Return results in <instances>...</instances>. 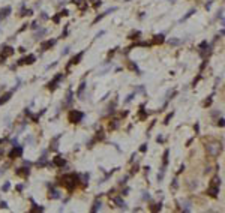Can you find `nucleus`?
Returning <instances> with one entry per match:
<instances>
[{
  "instance_id": "obj_9",
  "label": "nucleus",
  "mask_w": 225,
  "mask_h": 213,
  "mask_svg": "<svg viewBox=\"0 0 225 213\" xmlns=\"http://www.w3.org/2000/svg\"><path fill=\"white\" fill-rule=\"evenodd\" d=\"M56 44V41L54 39H48V41H45V42H42V45H41V48L45 51V50H48L50 48V47H53Z\"/></svg>"
},
{
  "instance_id": "obj_13",
  "label": "nucleus",
  "mask_w": 225,
  "mask_h": 213,
  "mask_svg": "<svg viewBox=\"0 0 225 213\" xmlns=\"http://www.w3.org/2000/svg\"><path fill=\"white\" fill-rule=\"evenodd\" d=\"M83 56H84V53H83V51H81V53H78V54L71 60V65H77V63H80V60L83 59Z\"/></svg>"
},
{
  "instance_id": "obj_10",
  "label": "nucleus",
  "mask_w": 225,
  "mask_h": 213,
  "mask_svg": "<svg viewBox=\"0 0 225 213\" xmlns=\"http://www.w3.org/2000/svg\"><path fill=\"white\" fill-rule=\"evenodd\" d=\"M11 11H12L11 6H5L2 11H0V20H2V18H6V17L11 14Z\"/></svg>"
},
{
  "instance_id": "obj_14",
  "label": "nucleus",
  "mask_w": 225,
  "mask_h": 213,
  "mask_svg": "<svg viewBox=\"0 0 225 213\" xmlns=\"http://www.w3.org/2000/svg\"><path fill=\"white\" fill-rule=\"evenodd\" d=\"M11 96H12V92H9V93H6V95H3V96H2V98H0V105H2V104H5V102H8Z\"/></svg>"
},
{
  "instance_id": "obj_19",
  "label": "nucleus",
  "mask_w": 225,
  "mask_h": 213,
  "mask_svg": "<svg viewBox=\"0 0 225 213\" xmlns=\"http://www.w3.org/2000/svg\"><path fill=\"white\" fill-rule=\"evenodd\" d=\"M182 204H183L182 207H183V210H185V212H189V210H191V203H189V201H186V200H185V201H182Z\"/></svg>"
},
{
  "instance_id": "obj_21",
  "label": "nucleus",
  "mask_w": 225,
  "mask_h": 213,
  "mask_svg": "<svg viewBox=\"0 0 225 213\" xmlns=\"http://www.w3.org/2000/svg\"><path fill=\"white\" fill-rule=\"evenodd\" d=\"M158 42H159V44L164 42V35H156L155 36V44H158Z\"/></svg>"
},
{
  "instance_id": "obj_35",
  "label": "nucleus",
  "mask_w": 225,
  "mask_h": 213,
  "mask_svg": "<svg viewBox=\"0 0 225 213\" xmlns=\"http://www.w3.org/2000/svg\"><path fill=\"white\" fill-rule=\"evenodd\" d=\"M126 2H129V0H126Z\"/></svg>"
},
{
  "instance_id": "obj_25",
  "label": "nucleus",
  "mask_w": 225,
  "mask_h": 213,
  "mask_svg": "<svg viewBox=\"0 0 225 213\" xmlns=\"http://www.w3.org/2000/svg\"><path fill=\"white\" fill-rule=\"evenodd\" d=\"M152 210H153V212H156V210H161V204H156V206H153V207H152Z\"/></svg>"
},
{
  "instance_id": "obj_32",
  "label": "nucleus",
  "mask_w": 225,
  "mask_h": 213,
  "mask_svg": "<svg viewBox=\"0 0 225 213\" xmlns=\"http://www.w3.org/2000/svg\"><path fill=\"white\" fill-rule=\"evenodd\" d=\"M218 125H219V126H224V119H221V120L218 122Z\"/></svg>"
},
{
  "instance_id": "obj_11",
  "label": "nucleus",
  "mask_w": 225,
  "mask_h": 213,
  "mask_svg": "<svg viewBox=\"0 0 225 213\" xmlns=\"http://www.w3.org/2000/svg\"><path fill=\"white\" fill-rule=\"evenodd\" d=\"M53 164L56 165V167H63V165L66 164V161H65L63 158H60V156H56L54 161H53Z\"/></svg>"
},
{
  "instance_id": "obj_22",
  "label": "nucleus",
  "mask_w": 225,
  "mask_h": 213,
  "mask_svg": "<svg viewBox=\"0 0 225 213\" xmlns=\"http://www.w3.org/2000/svg\"><path fill=\"white\" fill-rule=\"evenodd\" d=\"M192 14H195V9H191V11H189V12H188V14H186V15H185V17L182 18V21H185V20H188V18H189V17H191Z\"/></svg>"
},
{
  "instance_id": "obj_26",
  "label": "nucleus",
  "mask_w": 225,
  "mask_h": 213,
  "mask_svg": "<svg viewBox=\"0 0 225 213\" xmlns=\"http://www.w3.org/2000/svg\"><path fill=\"white\" fill-rule=\"evenodd\" d=\"M30 14H32V9H27V11H22L21 15H30Z\"/></svg>"
},
{
  "instance_id": "obj_28",
  "label": "nucleus",
  "mask_w": 225,
  "mask_h": 213,
  "mask_svg": "<svg viewBox=\"0 0 225 213\" xmlns=\"http://www.w3.org/2000/svg\"><path fill=\"white\" fill-rule=\"evenodd\" d=\"M171 117H173V113L167 116V119H165V123H168V122H170V119H171Z\"/></svg>"
},
{
  "instance_id": "obj_18",
  "label": "nucleus",
  "mask_w": 225,
  "mask_h": 213,
  "mask_svg": "<svg viewBox=\"0 0 225 213\" xmlns=\"http://www.w3.org/2000/svg\"><path fill=\"white\" fill-rule=\"evenodd\" d=\"M84 89H86V83H81L80 86V90H78V98L83 99V93H84Z\"/></svg>"
},
{
  "instance_id": "obj_3",
  "label": "nucleus",
  "mask_w": 225,
  "mask_h": 213,
  "mask_svg": "<svg viewBox=\"0 0 225 213\" xmlns=\"http://www.w3.org/2000/svg\"><path fill=\"white\" fill-rule=\"evenodd\" d=\"M68 117H69V122H71V123H78V122H81V120L84 119V114H83L81 111L72 110Z\"/></svg>"
},
{
  "instance_id": "obj_33",
  "label": "nucleus",
  "mask_w": 225,
  "mask_h": 213,
  "mask_svg": "<svg viewBox=\"0 0 225 213\" xmlns=\"http://www.w3.org/2000/svg\"><path fill=\"white\" fill-rule=\"evenodd\" d=\"M177 186H179V185H177V180H174V182H173V188H174V189H176V188H177Z\"/></svg>"
},
{
  "instance_id": "obj_7",
  "label": "nucleus",
  "mask_w": 225,
  "mask_h": 213,
  "mask_svg": "<svg viewBox=\"0 0 225 213\" xmlns=\"http://www.w3.org/2000/svg\"><path fill=\"white\" fill-rule=\"evenodd\" d=\"M12 54H14V48H12V47H5V48H3V53H2V62H3L6 57L12 56Z\"/></svg>"
},
{
  "instance_id": "obj_27",
  "label": "nucleus",
  "mask_w": 225,
  "mask_h": 213,
  "mask_svg": "<svg viewBox=\"0 0 225 213\" xmlns=\"http://www.w3.org/2000/svg\"><path fill=\"white\" fill-rule=\"evenodd\" d=\"M140 150H141V152H146V150H147V144H143V146L140 147Z\"/></svg>"
},
{
  "instance_id": "obj_15",
  "label": "nucleus",
  "mask_w": 225,
  "mask_h": 213,
  "mask_svg": "<svg viewBox=\"0 0 225 213\" xmlns=\"http://www.w3.org/2000/svg\"><path fill=\"white\" fill-rule=\"evenodd\" d=\"M114 203H116V204H117L120 209H123V210L126 209V203H125L122 198H114Z\"/></svg>"
},
{
  "instance_id": "obj_34",
  "label": "nucleus",
  "mask_w": 225,
  "mask_h": 213,
  "mask_svg": "<svg viewBox=\"0 0 225 213\" xmlns=\"http://www.w3.org/2000/svg\"><path fill=\"white\" fill-rule=\"evenodd\" d=\"M32 27H33V29H38V27H39V26H38V23H33V24H32Z\"/></svg>"
},
{
  "instance_id": "obj_23",
  "label": "nucleus",
  "mask_w": 225,
  "mask_h": 213,
  "mask_svg": "<svg viewBox=\"0 0 225 213\" xmlns=\"http://www.w3.org/2000/svg\"><path fill=\"white\" fill-rule=\"evenodd\" d=\"M83 2H84V0H72V3H74V5H78V6H81V5H84Z\"/></svg>"
},
{
  "instance_id": "obj_17",
  "label": "nucleus",
  "mask_w": 225,
  "mask_h": 213,
  "mask_svg": "<svg viewBox=\"0 0 225 213\" xmlns=\"http://www.w3.org/2000/svg\"><path fill=\"white\" fill-rule=\"evenodd\" d=\"M101 206H102V204H101V201H99V200H96V201H95V204H93V207H92V212H98V210H101Z\"/></svg>"
},
{
  "instance_id": "obj_24",
  "label": "nucleus",
  "mask_w": 225,
  "mask_h": 213,
  "mask_svg": "<svg viewBox=\"0 0 225 213\" xmlns=\"http://www.w3.org/2000/svg\"><path fill=\"white\" fill-rule=\"evenodd\" d=\"M170 44H171V45H179L180 41H179V39H170Z\"/></svg>"
},
{
  "instance_id": "obj_16",
  "label": "nucleus",
  "mask_w": 225,
  "mask_h": 213,
  "mask_svg": "<svg viewBox=\"0 0 225 213\" xmlns=\"http://www.w3.org/2000/svg\"><path fill=\"white\" fill-rule=\"evenodd\" d=\"M50 198H53V200H57V198H60V194L56 191V189H51V191H50Z\"/></svg>"
},
{
  "instance_id": "obj_4",
  "label": "nucleus",
  "mask_w": 225,
  "mask_h": 213,
  "mask_svg": "<svg viewBox=\"0 0 225 213\" xmlns=\"http://www.w3.org/2000/svg\"><path fill=\"white\" fill-rule=\"evenodd\" d=\"M22 155V147L21 146H15L12 150H11V153H9V158H18V156H21Z\"/></svg>"
},
{
  "instance_id": "obj_6",
  "label": "nucleus",
  "mask_w": 225,
  "mask_h": 213,
  "mask_svg": "<svg viewBox=\"0 0 225 213\" xmlns=\"http://www.w3.org/2000/svg\"><path fill=\"white\" fill-rule=\"evenodd\" d=\"M62 78H63V74H59V75H57V77H56L53 81H50V83H48V89H50V90H54V89L57 87V83H59Z\"/></svg>"
},
{
  "instance_id": "obj_8",
  "label": "nucleus",
  "mask_w": 225,
  "mask_h": 213,
  "mask_svg": "<svg viewBox=\"0 0 225 213\" xmlns=\"http://www.w3.org/2000/svg\"><path fill=\"white\" fill-rule=\"evenodd\" d=\"M207 194H209L210 197H218V194H219V186H216V185H212V186L209 188Z\"/></svg>"
},
{
  "instance_id": "obj_30",
  "label": "nucleus",
  "mask_w": 225,
  "mask_h": 213,
  "mask_svg": "<svg viewBox=\"0 0 225 213\" xmlns=\"http://www.w3.org/2000/svg\"><path fill=\"white\" fill-rule=\"evenodd\" d=\"M0 207H3V209H6V207H8V204H6L5 201H2V203H0Z\"/></svg>"
},
{
  "instance_id": "obj_20",
  "label": "nucleus",
  "mask_w": 225,
  "mask_h": 213,
  "mask_svg": "<svg viewBox=\"0 0 225 213\" xmlns=\"http://www.w3.org/2000/svg\"><path fill=\"white\" fill-rule=\"evenodd\" d=\"M45 33H47V30H45V29H41V30H38V32H36L35 38H36V39H39V38H42Z\"/></svg>"
},
{
  "instance_id": "obj_2",
  "label": "nucleus",
  "mask_w": 225,
  "mask_h": 213,
  "mask_svg": "<svg viewBox=\"0 0 225 213\" xmlns=\"http://www.w3.org/2000/svg\"><path fill=\"white\" fill-rule=\"evenodd\" d=\"M77 182H78V177L75 174H66V176H63V183H65V186L68 189H74L75 185H77Z\"/></svg>"
},
{
  "instance_id": "obj_1",
  "label": "nucleus",
  "mask_w": 225,
  "mask_h": 213,
  "mask_svg": "<svg viewBox=\"0 0 225 213\" xmlns=\"http://www.w3.org/2000/svg\"><path fill=\"white\" fill-rule=\"evenodd\" d=\"M206 149H207L209 155H210V156H213V158L219 156V153L222 152L221 144H219V143H216V141H213V143H209V144L206 146Z\"/></svg>"
},
{
  "instance_id": "obj_31",
  "label": "nucleus",
  "mask_w": 225,
  "mask_h": 213,
  "mask_svg": "<svg viewBox=\"0 0 225 213\" xmlns=\"http://www.w3.org/2000/svg\"><path fill=\"white\" fill-rule=\"evenodd\" d=\"M9 189V183H5V186H3V191H8Z\"/></svg>"
},
{
  "instance_id": "obj_5",
  "label": "nucleus",
  "mask_w": 225,
  "mask_h": 213,
  "mask_svg": "<svg viewBox=\"0 0 225 213\" xmlns=\"http://www.w3.org/2000/svg\"><path fill=\"white\" fill-rule=\"evenodd\" d=\"M35 60H36V57H35L33 54H29L27 57H24V59H21V60H20L18 63H20V65H32V63H33Z\"/></svg>"
},
{
  "instance_id": "obj_12",
  "label": "nucleus",
  "mask_w": 225,
  "mask_h": 213,
  "mask_svg": "<svg viewBox=\"0 0 225 213\" xmlns=\"http://www.w3.org/2000/svg\"><path fill=\"white\" fill-rule=\"evenodd\" d=\"M29 173H30L29 168H18V170H17V174H18V176H22V177H27Z\"/></svg>"
},
{
  "instance_id": "obj_29",
  "label": "nucleus",
  "mask_w": 225,
  "mask_h": 213,
  "mask_svg": "<svg viewBox=\"0 0 225 213\" xmlns=\"http://www.w3.org/2000/svg\"><path fill=\"white\" fill-rule=\"evenodd\" d=\"M143 198H144V200H149V198H150V195H149V192H144V195H143Z\"/></svg>"
}]
</instances>
